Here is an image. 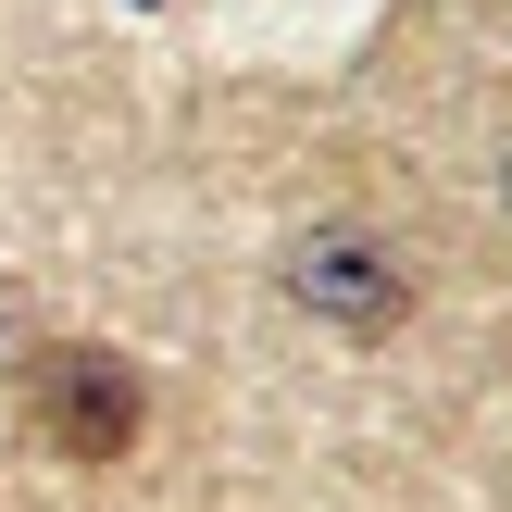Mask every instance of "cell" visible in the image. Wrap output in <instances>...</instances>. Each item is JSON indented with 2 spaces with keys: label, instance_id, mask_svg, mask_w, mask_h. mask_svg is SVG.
<instances>
[{
  "label": "cell",
  "instance_id": "obj_3",
  "mask_svg": "<svg viewBox=\"0 0 512 512\" xmlns=\"http://www.w3.org/2000/svg\"><path fill=\"white\" fill-rule=\"evenodd\" d=\"M13 338H25V288L0 275V350H13Z\"/></svg>",
  "mask_w": 512,
  "mask_h": 512
},
{
  "label": "cell",
  "instance_id": "obj_2",
  "mask_svg": "<svg viewBox=\"0 0 512 512\" xmlns=\"http://www.w3.org/2000/svg\"><path fill=\"white\" fill-rule=\"evenodd\" d=\"M288 300L325 313V325H350V338H375V325H400L413 275H400V250L363 238V225H313V238L288 250Z\"/></svg>",
  "mask_w": 512,
  "mask_h": 512
},
{
  "label": "cell",
  "instance_id": "obj_1",
  "mask_svg": "<svg viewBox=\"0 0 512 512\" xmlns=\"http://www.w3.org/2000/svg\"><path fill=\"white\" fill-rule=\"evenodd\" d=\"M138 363L125 350H50L38 363V438L63 450V463H125L138 450Z\"/></svg>",
  "mask_w": 512,
  "mask_h": 512
},
{
  "label": "cell",
  "instance_id": "obj_4",
  "mask_svg": "<svg viewBox=\"0 0 512 512\" xmlns=\"http://www.w3.org/2000/svg\"><path fill=\"white\" fill-rule=\"evenodd\" d=\"M500 200H512V175H500Z\"/></svg>",
  "mask_w": 512,
  "mask_h": 512
}]
</instances>
